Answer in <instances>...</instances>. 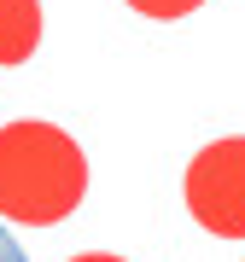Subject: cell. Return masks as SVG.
Wrapping results in <instances>:
<instances>
[{
    "label": "cell",
    "mask_w": 245,
    "mask_h": 262,
    "mask_svg": "<svg viewBox=\"0 0 245 262\" xmlns=\"http://www.w3.org/2000/svg\"><path fill=\"white\" fill-rule=\"evenodd\" d=\"M0 262H29V256H24V245H18V239H12V233H6V227H0Z\"/></svg>",
    "instance_id": "obj_5"
},
{
    "label": "cell",
    "mask_w": 245,
    "mask_h": 262,
    "mask_svg": "<svg viewBox=\"0 0 245 262\" xmlns=\"http://www.w3.org/2000/svg\"><path fill=\"white\" fill-rule=\"evenodd\" d=\"M140 18H187V12H198L205 0H129Z\"/></svg>",
    "instance_id": "obj_4"
},
{
    "label": "cell",
    "mask_w": 245,
    "mask_h": 262,
    "mask_svg": "<svg viewBox=\"0 0 245 262\" xmlns=\"http://www.w3.org/2000/svg\"><path fill=\"white\" fill-rule=\"evenodd\" d=\"M187 210L205 233L216 239H245V134L210 140L187 163Z\"/></svg>",
    "instance_id": "obj_2"
},
{
    "label": "cell",
    "mask_w": 245,
    "mask_h": 262,
    "mask_svg": "<svg viewBox=\"0 0 245 262\" xmlns=\"http://www.w3.org/2000/svg\"><path fill=\"white\" fill-rule=\"evenodd\" d=\"M88 158L58 122H6L0 128V215L24 227H53L82 204Z\"/></svg>",
    "instance_id": "obj_1"
},
{
    "label": "cell",
    "mask_w": 245,
    "mask_h": 262,
    "mask_svg": "<svg viewBox=\"0 0 245 262\" xmlns=\"http://www.w3.org/2000/svg\"><path fill=\"white\" fill-rule=\"evenodd\" d=\"M70 262H122V256H111V251H88V256H70Z\"/></svg>",
    "instance_id": "obj_6"
},
{
    "label": "cell",
    "mask_w": 245,
    "mask_h": 262,
    "mask_svg": "<svg viewBox=\"0 0 245 262\" xmlns=\"http://www.w3.org/2000/svg\"><path fill=\"white\" fill-rule=\"evenodd\" d=\"M41 47V0H0V64H24Z\"/></svg>",
    "instance_id": "obj_3"
}]
</instances>
